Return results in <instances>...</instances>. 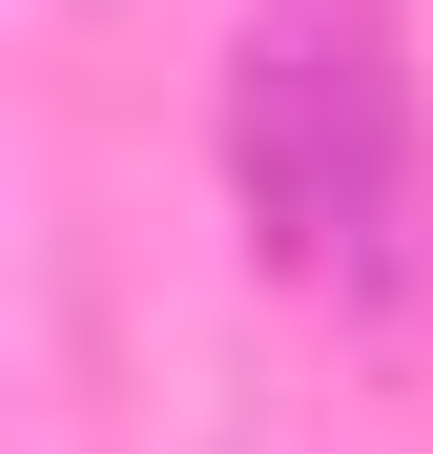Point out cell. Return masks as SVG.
I'll list each match as a JSON object with an SVG mask.
<instances>
[{"instance_id":"1","label":"cell","mask_w":433,"mask_h":454,"mask_svg":"<svg viewBox=\"0 0 433 454\" xmlns=\"http://www.w3.org/2000/svg\"><path fill=\"white\" fill-rule=\"evenodd\" d=\"M228 186H248V248L310 310H413L433 186H413V104H392L372 21H310V0L248 21V62H228Z\"/></svg>"}]
</instances>
